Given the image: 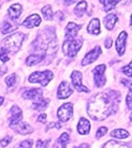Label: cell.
Returning <instances> with one entry per match:
<instances>
[{"label": "cell", "mask_w": 132, "mask_h": 148, "mask_svg": "<svg viewBox=\"0 0 132 148\" xmlns=\"http://www.w3.org/2000/svg\"><path fill=\"white\" fill-rule=\"evenodd\" d=\"M120 95L117 91L101 92L94 96L88 103L87 112L95 120H103L117 111Z\"/></svg>", "instance_id": "obj_1"}, {"label": "cell", "mask_w": 132, "mask_h": 148, "mask_svg": "<svg viewBox=\"0 0 132 148\" xmlns=\"http://www.w3.org/2000/svg\"><path fill=\"white\" fill-rule=\"evenodd\" d=\"M26 36L22 32H16L7 37L1 41V52L7 53L8 55L15 54L19 51Z\"/></svg>", "instance_id": "obj_2"}, {"label": "cell", "mask_w": 132, "mask_h": 148, "mask_svg": "<svg viewBox=\"0 0 132 148\" xmlns=\"http://www.w3.org/2000/svg\"><path fill=\"white\" fill-rule=\"evenodd\" d=\"M82 45H83V39H72V40H66L63 42V54L68 57L73 58L76 56L78 51L81 49Z\"/></svg>", "instance_id": "obj_3"}, {"label": "cell", "mask_w": 132, "mask_h": 148, "mask_svg": "<svg viewBox=\"0 0 132 148\" xmlns=\"http://www.w3.org/2000/svg\"><path fill=\"white\" fill-rule=\"evenodd\" d=\"M53 78V73L51 71H44V72H33L29 76L30 83H39L42 86H46Z\"/></svg>", "instance_id": "obj_4"}, {"label": "cell", "mask_w": 132, "mask_h": 148, "mask_svg": "<svg viewBox=\"0 0 132 148\" xmlns=\"http://www.w3.org/2000/svg\"><path fill=\"white\" fill-rule=\"evenodd\" d=\"M105 69H107L105 64H99L92 71L95 84L97 87H103V86L105 85V83H107V78H105V74H104Z\"/></svg>", "instance_id": "obj_5"}, {"label": "cell", "mask_w": 132, "mask_h": 148, "mask_svg": "<svg viewBox=\"0 0 132 148\" xmlns=\"http://www.w3.org/2000/svg\"><path fill=\"white\" fill-rule=\"evenodd\" d=\"M73 115V105L72 103H65L57 111V117L60 121H68Z\"/></svg>", "instance_id": "obj_6"}, {"label": "cell", "mask_w": 132, "mask_h": 148, "mask_svg": "<svg viewBox=\"0 0 132 148\" xmlns=\"http://www.w3.org/2000/svg\"><path fill=\"white\" fill-rule=\"evenodd\" d=\"M82 73L80 71H74L71 74V79H72V84H73L74 88L76 89L77 91H84V92H89L87 87H85L82 84Z\"/></svg>", "instance_id": "obj_7"}, {"label": "cell", "mask_w": 132, "mask_h": 148, "mask_svg": "<svg viewBox=\"0 0 132 148\" xmlns=\"http://www.w3.org/2000/svg\"><path fill=\"white\" fill-rule=\"evenodd\" d=\"M10 127L14 130L15 132H17L19 134H29L32 133V127L29 126L27 122H23L22 120L17 122H13V123H10Z\"/></svg>", "instance_id": "obj_8"}, {"label": "cell", "mask_w": 132, "mask_h": 148, "mask_svg": "<svg viewBox=\"0 0 132 148\" xmlns=\"http://www.w3.org/2000/svg\"><path fill=\"white\" fill-rule=\"evenodd\" d=\"M101 53H102V51H101V48H100L99 46L95 47L92 51H90L89 53L86 54V56L84 57V59L82 60V66H87L89 63L96 61V60L99 58V56L101 55Z\"/></svg>", "instance_id": "obj_9"}, {"label": "cell", "mask_w": 132, "mask_h": 148, "mask_svg": "<svg viewBox=\"0 0 132 148\" xmlns=\"http://www.w3.org/2000/svg\"><path fill=\"white\" fill-rule=\"evenodd\" d=\"M72 95V88L70 87L68 82H61V84L58 87L57 91V98L58 99H67Z\"/></svg>", "instance_id": "obj_10"}, {"label": "cell", "mask_w": 132, "mask_h": 148, "mask_svg": "<svg viewBox=\"0 0 132 148\" xmlns=\"http://www.w3.org/2000/svg\"><path fill=\"white\" fill-rule=\"evenodd\" d=\"M127 36H128V34H127L126 31H121L120 34H119V36H118L117 40H116V51H117L119 56H122L125 54Z\"/></svg>", "instance_id": "obj_11"}, {"label": "cell", "mask_w": 132, "mask_h": 148, "mask_svg": "<svg viewBox=\"0 0 132 148\" xmlns=\"http://www.w3.org/2000/svg\"><path fill=\"white\" fill-rule=\"evenodd\" d=\"M82 28V25H77L73 22H70L66 27V38L67 40H72L75 39L78 30Z\"/></svg>", "instance_id": "obj_12"}, {"label": "cell", "mask_w": 132, "mask_h": 148, "mask_svg": "<svg viewBox=\"0 0 132 148\" xmlns=\"http://www.w3.org/2000/svg\"><path fill=\"white\" fill-rule=\"evenodd\" d=\"M41 24V17L38 14H32L30 15L29 17L23 22V25L27 28H33V27H37Z\"/></svg>", "instance_id": "obj_13"}, {"label": "cell", "mask_w": 132, "mask_h": 148, "mask_svg": "<svg viewBox=\"0 0 132 148\" xmlns=\"http://www.w3.org/2000/svg\"><path fill=\"white\" fill-rule=\"evenodd\" d=\"M22 11H23L22 5L19 3H14L9 8L8 14H9V16H10V18H11L12 21H15V19L19 18V15L22 14Z\"/></svg>", "instance_id": "obj_14"}, {"label": "cell", "mask_w": 132, "mask_h": 148, "mask_svg": "<svg viewBox=\"0 0 132 148\" xmlns=\"http://www.w3.org/2000/svg\"><path fill=\"white\" fill-rule=\"evenodd\" d=\"M22 118H23L22 110H21L19 106H13V108H11V111H10V114H9V120H10V123L21 121Z\"/></svg>", "instance_id": "obj_15"}, {"label": "cell", "mask_w": 132, "mask_h": 148, "mask_svg": "<svg viewBox=\"0 0 132 148\" xmlns=\"http://www.w3.org/2000/svg\"><path fill=\"white\" fill-rule=\"evenodd\" d=\"M42 90L41 89H38V88H34V89H28V90H26L25 92H23V98H25V99H29V100H37V99H40L41 96H42Z\"/></svg>", "instance_id": "obj_16"}, {"label": "cell", "mask_w": 132, "mask_h": 148, "mask_svg": "<svg viewBox=\"0 0 132 148\" xmlns=\"http://www.w3.org/2000/svg\"><path fill=\"white\" fill-rule=\"evenodd\" d=\"M44 58H45V54H41V53H38V54H34V55H30L26 59V64L27 66H37L38 63H40Z\"/></svg>", "instance_id": "obj_17"}, {"label": "cell", "mask_w": 132, "mask_h": 148, "mask_svg": "<svg viewBox=\"0 0 132 148\" xmlns=\"http://www.w3.org/2000/svg\"><path fill=\"white\" fill-rule=\"evenodd\" d=\"M90 130V122L88 121L87 119L82 117L78 121V125H77V131L80 134H87Z\"/></svg>", "instance_id": "obj_18"}, {"label": "cell", "mask_w": 132, "mask_h": 148, "mask_svg": "<svg viewBox=\"0 0 132 148\" xmlns=\"http://www.w3.org/2000/svg\"><path fill=\"white\" fill-rule=\"evenodd\" d=\"M117 15L114 14V13H111V14L107 15L104 19H103V22H104V26L107 27V30H113L114 26H115V24L117 22Z\"/></svg>", "instance_id": "obj_19"}, {"label": "cell", "mask_w": 132, "mask_h": 148, "mask_svg": "<svg viewBox=\"0 0 132 148\" xmlns=\"http://www.w3.org/2000/svg\"><path fill=\"white\" fill-rule=\"evenodd\" d=\"M87 30L91 34H100V21L98 18H94L88 24Z\"/></svg>", "instance_id": "obj_20"}, {"label": "cell", "mask_w": 132, "mask_h": 148, "mask_svg": "<svg viewBox=\"0 0 132 148\" xmlns=\"http://www.w3.org/2000/svg\"><path fill=\"white\" fill-rule=\"evenodd\" d=\"M48 103H50V100L48 99H43V98H40V99H37L32 102V108L37 111H44L45 108H47Z\"/></svg>", "instance_id": "obj_21"}, {"label": "cell", "mask_w": 132, "mask_h": 148, "mask_svg": "<svg viewBox=\"0 0 132 148\" xmlns=\"http://www.w3.org/2000/svg\"><path fill=\"white\" fill-rule=\"evenodd\" d=\"M68 142H69V134L65 132V133H63L59 136V138L54 144L53 148H66L67 145H68Z\"/></svg>", "instance_id": "obj_22"}, {"label": "cell", "mask_w": 132, "mask_h": 148, "mask_svg": "<svg viewBox=\"0 0 132 148\" xmlns=\"http://www.w3.org/2000/svg\"><path fill=\"white\" fill-rule=\"evenodd\" d=\"M103 148H132V145L128 144V143H124V142L109 141L103 146Z\"/></svg>", "instance_id": "obj_23"}, {"label": "cell", "mask_w": 132, "mask_h": 148, "mask_svg": "<svg viewBox=\"0 0 132 148\" xmlns=\"http://www.w3.org/2000/svg\"><path fill=\"white\" fill-rule=\"evenodd\" d=\"M15 29H17V25L15 23H12L10 21H6L3 23V26H2V29H1V32L3 34H11L12 31H14Z\"/></svg>", "instance_id": "obj_24"}, {"label": "cell", "mask_w": 132, "mask_h": 148, "mask_svg": "<svg viewBox=\"0 0 132 148\" xmlns=\"http://www.w3.org/2000/svg\"><path fill=\"white\" fill-rule=\"evenodd\" d=\"M87 9V2L86 1H81L76 4V7L74 9V13L77 15V16H82L84 14L85 11Z\"/></svg>", "instance_id": "obj_25"}, {"label": "cell", "mask_w": 132, "mask_h": 148, "mask_svg": "<svg viewBox=\"0 0 132 148\" xmlns=\"http://www.w3.org/2000/svg\"><path fill=\"white\" fill-rule=\"evenodd\" d=\"M111 135L114 137H117V138H126L129 136V133L128 131H126L124 129H116L112 131Z\"/></svg>", "instance_id": "obj_26"}, {"label": "cell", "mask_w": 132, "mask_h": 148, "mask_svg": "<svg viewBox=\"0 0 132 148\" xmlns=\"http://www.w3.org/2000/svg\"><path fill=\"white\" fill-rule=\"evenodd\" d=\"M42 14H43V16L45 17V19H47V21H51L52 18H53V16H54V14H53V11H52V8L50 7V5H45V7L42 9Z\"/></svg>", "instance_id": "obj_27"}, {"label": "cell", "mask_w": 132, "mask_h": 148, "mask_svg": "<svg viewBox=\"0 0 132 148\" xmlns=\"http://www.w3.org/2000/svg\"><path fill=\"white\" fill-rule=\"evenodd\" d=\"M118 2L119 1H100V3H103V5H104V11H110V10H112V9H114V8L116 7L118 4Z\"/></svg>", "instance_id": "obj_28"}, {"label": "cell", "mask_w": 132, "mask_h": 148, "mask_svg": "<svg viewBox=\"0 0 132 148\" xmlns=\"http://www.w3.org/2000/svg\"><path fill=\"white\" fill-rule=\"evenodd\" d=\"M16 79H17V76H16L15 73H13L6 77V84H7L8 87H12V86H14L16 84Z\"/></svg>", "instance_id": "obj_29"}, {"label": "cell", "mask_w": 132, "mask_h": 148, "mask_svg": "<svg viewBox=\"0 0 132 148\" xmlns=\"http://www.w3.org/2000/svg\"><path fill=\"white\" fill-rule=\"evenodd\" d=\"M121 71L124 72V73L127 75V76H129V77H132V61L129 64H127V66H125V67L121 69Z\"/></svg>", "instance_id": "obj_30"}, {"label": "cell", "mask_w": 132, "mask_h": 148, "mask_svg": "<svg viewBox=\"0 0 132 148\" xmlns=\"http://www.w3.org/2000/svg\"><path fill=\"white\" fill-rule=\"evenodd\" d=\"M107 132V127H101V128H99L98 129V131H97V134H96V136H97V138H100V137H102L103 135H105Z\"/></svg>", "instance_id": "obj_31"}, {"label": "cell", "mask_w": 132, "mask_h": 148, "mask_svg": "<svg viewBox=\"0 0 132 148\" xmlns=\"http://www.w3.org/2000/svg\"><path fill=\"white\" fill-rule=\"evenodd\" d=\"M126 104H127V108H128L129 110H132V91H129L128 95H127Z\"/></svg>", "instance_id": "obj_32"}, {"label": "cell", "mask_w": 132, "mask_h": 148, "mask_svg": "<svg viewBox=\"0 0 132 148\" xmlns=\"http://www.w3.org/2000/svg\"><path fill=\"white\" fill-rule=\"evenodd\" d=\"M32 144H33L32 140H26V141H23L19 144V146L22 148H31L32 147Z\"/></svg>", "instance_id": "obj_33"}, {"label": "cell", "mask_w": 132, "mask_h": 148, "mask_svg": "<svg viewBox=\"0 0 132 148\" xmlns=\"http://www.w3.org/2000/svg\"><path fill=\"white\" fill-rule=\"evenodd\" d=\"M48 143H50V140H46V141H41V140H39L37 142V148H46Z\"/></svg>", "instance_id": "obj_34"}, {"label": "cell", "mask_w": 132, "mask_h": 148, "mask_svg": "<svg viewBox=\"0 0 132 148\" xmlns=\"http://www.w3.org/2000/svg\"><path fill=\"white\" fill-rule=\"evenodd\" d=\"M10 142H11V136H6L4 138H2L0 141V146L1 147H6L7 145L10 144Z\"/></svg>", "instance_id": "obj_35"}, {"label": "cell", "mask_w": 132, "mask_h": 148, "mask_svg": "<svg viewBox=\"0 0 132 148\" xmlns=\"http://www.w3.org/2000/svg\"><path fill=\"white\" fill-rule=\"evenodd\" d=\"M9 59H10V58H9V55H8L7 53L0 52V60H1L2 62H7Z\"/></svg>", "instance_id": "obj_36"}, {"label": "cell", "mask_w": 132, "mask_h": 148, "mask_svg": "<svg viewBox=\"0 0 132 148\" xmlns=\"http://www.w3.org/2000/svg\"><path fill=\"white\" fill-rule=\"evenodd\" d=\"M122 82V84L125 86H127L129 89H130V91H132V81H128V79H121Z\"/></svg>", "instance_id": "obj_37"}, {"label": "cell", "mask_w": 132, "mask_h": 148, "mask_svg": "<svg viewBox=\"0 0 132 148\" xmlns=\"http://www.w3.org/2000/svg\"><path fill=\"white\" fill-rule=\"evenodd\" d=\"M38 120H39L40 122H42V123H45V122H46V115H45V114L39 115V117H38Z\"/></svg>", "instance_id": "obj_38"}, {"label": "cell", "mask_w": 132, "mask_h": 148, "mask_svg": "<svg viewBox=\"0 0 132 148\" xmlns=\"http://www.w3.org/2000/svg\"><path fill=\"white\" fill-rule=\"evenodd\" d=\"M112 43H113L112 39H111V38H107V40H105V42H104V44H105V47L110 48L111 46H112Z\"/></svg>", "instance_id": "obj_39"}, {"label": "cell", "mask_w": 132, "mask_h": 148, "mask_svg": "<svg viewBox=\"0 0 132 148\" xmlns=\"http://www.w3.org/2000/svg\"><path fill=\"white\" fill-rule=\"evenodd\" d=\"M74 148H89V145L86 144V143H83V144H81L80 146H77V147H74Z\"/></svg>", "instance_id": "obj_40"}, {"label": "cell", "mask_w": 132, "mask_h": 148, "mask_svg": "<svg viewBox=\"0 0 132 148\" xmlns=\"http://www.w3.org/2000/svg\"><path fill=\"white\" fill-rule=\"evenodd\" d=\"M2 102H3V98H2V97H0V105L2 104Z\"/></svg>", "instance_id": "obj_41"}, {"label": "cell", "mask_w": 132, "mask_h": 148, "mask_svg": "<svg viewBox=\"0 0 132 148\" xmlns=\"http://www.w3.org/2000/svg\"><path fill=\"white\" fill-rule=\"evenodd\" d=\"M130 120L132 121V114H131V116H130Z\"/></svg>", "instance_id": "obj_42"}, {"label": "cell", "mask_w": 132, "mask_h": 148, "mask_svg": "<svg viewBox=\"0 0 132 148\" xmlns=\"http://www.w3.org/2000/svg\"><path fill=\"white\" fill-rule=\"evenodd\" d=\"M131 25H132V15H131Z\"/></svg>", "instance_id": "obj_43"}, {"label": "cell", "mask_w": 132, "mask_h": 148, "mask_svg": "<svg viewBox=\"0 0 132 148\" xmlns=\"http://www.w3.org/2000/svg\"><path fill=\"white\" fill-rule=\"evenodd\" d=\"M1 73H2V72H0V74H1Z\"/></svg>", "instance_id": "obj_44"}]
</instances>
